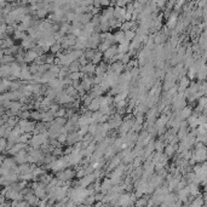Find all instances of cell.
<instances>
[{
    "label": "cell",
    "instance_id": "obj_14",
    "mask_svg": "<svg viewBox=\"0 0 207 207\" xmlns=\"http://www.w3.org/2000/svg\"><path fill=\"white\" fill-rule=\"evenodd\" d=\"M129 50H130V43H127V41H124L118 45V53H120V55L127 53Z\"/></svg>",
    "mask_w": 207,
    "mask_h": 207
},
{
    "label": "cell",
    "instance_id": "obj_33",
    "mask_svg": "<svg viewBox=\"0 0 207 207\" xmlns=\"http://www.w3.org/2000/svg\"><path fill=\"white\" fill-rule=\"evenodd\" d=\"M24 37H26V33L24 32H21V30H16L15 29V32H14V39H22L23 40Z\"/></svg>",
    "mask_w": 207,
    "mask_h": 207
},
{
    "label": "cell",
    "instance_id": "obj_19",
    "mask_svg": "<svg viewBox=\"0 0 207 207\" xmlns=\"http://www.w3.org/2000/svg\"><path fill=\"white\" fill-rule=\"evenodd\" d=\"M15 62V57L11 55H4L3 59L0 61V64H5V65H10L11 63Z\"/></svg>",
    "mask_w": 207,
    "mask_h": 207
},
{
    "label": "cell",
    "instance_id": "obj_20",
    "mask_svg": "<svg viewBox=\"0 0 207 207\" xmlns=\"http://www.w3.org/2000/svg\"><path fill=\"white\" fill-rule=\"evenodd\" d=\"M135 22H131V21H125L121 23L120 26V30L121 32H127V30H131L132 29V26H133Z\"/></svg>",
    "mask_w": 207,
    "mask_h": 207
},
{
    "label": "cell",
    "instance_id": "obj_32",
    "mask_svg": "<svg viewBox=\"0 0 207 207\" xmlns=\"http://www.w3.org/2000/svg\"><path fill=\"white\" fill-rule=\"evenodd\" d=\"M206 102H207V98L205 96H202L201 98L197 99V106L201 107V108H203V109H206Z\"/></svg>",
    "mask_w": 207,
    "mask_h": 207
},
{
    "label": "cell",
    "instance_id": "obj_31",
    "mask_svg": "<svg viewBox=\"0 0 207 207\" xmlns=\"http://www.w3.org/2000/svg\"><path fill=\"white\" fill-rule=\"evenodd\" d=\"M80 129H79V131H78V135L80 136V137H84L85 135H87L88 133V126H79Z\"/></svg>",
    "mask_w": 207,
    "mask_h": 207
},
{
    "label": "cell",
    "instance_id": "obj_25",
    "mask_svg": "<svg viewBox=\"0 0 207 207\" xmlns=\"http://www.w3.org/2000/svg\"><path fill=\"white\" fill-rule=\"evenodd\" d=\"M32 138V133H23L18 137V143H23V144H27L29 142V139Z\"/></svg>",
    "mask_w": 207,
    "mask_h": 207
},
{
    "label": "cell",
    "instance_id": "obj_15",
    "mask_svg": "<svg viewBox=\"0 0 207 207\" xmlns=\"http://www.w3.org/2000/svg\"><path fill=\"white\" fill-rule=\"evenodd\" d=\"M113 39H114V43H116L118 45H119V44H121V43H124V41H125L124 32H121V30L116 32L115 34H113Z\"/></svg>",
    "mask_w": 207,
    "mask_h": 207
},
{
    "label": "cell",
    "instance_id": "obj_12",
    "mask_svg": "<svg viewBox=\"0 0 207 207\" xmlns=\"http://www.w3.org/2000/svg\"><path fill=\"white\" fill-rule=\"evenodd\" d=\"M38 57V55H37V52H34L33 50H28L26 53H24V63L27 64V63H33L34 62V59Z\"/></svg>",
    "mask_w": 207,
    "mask_h": 207
},
{
    "label": "cell",
    "instance_id": "obj_4",
    "mask_svg": "<svg viewBox=\"0 0 207 207\" xmlns=\"http://www.w3.org/2000/svg\"><path fill=\"white\" fill-rule=\"evenodd\" d=\"M27 159H28V151L24 149V150H21L18 151L15 156H14V160L16 164H20V165H23V164H27Z\"/></svg>",
    "mask_w": 207,
    "mask_h": 207
},
{
    "label": "cell",
    "instance_id": "obj_7",
    "mask_svg": "<svg viewBox=\"0 0 207 207\" xmlns=\"http://www.w3.org/2000/svg\"><path fill=\"white\" fill-rule=\"evenodd\" d=\"M177 201H178L177 195L173 194V193H168V194L164 197L162 203H164V206H170V205H172V203H174V202H177Z\"/></svg>",
    "mask_w": 207,
    "mask_h": 207
},
{
    "label": "cell",
    "instance_id": "obj_10",
    "mask_svg": "<svg viewBox=\"0 0 207 207\" xmlns=\"http://www.w3.org/2000/svg\"><path fill=\"white\" fill-rule=\"evenodd\" d=\"M26 148H27V144H23V143H16V144H14V145H12V148L9 150V154H10V155H16L18 151L24 150Z\"/></svg>",
    "mask_w": 207,
    "mask_h": 207
},
{
    "label": "cell",
    "instance_id": "obj_18",
    "mask_svg": "<svg viewBox=\"0 0 207 207\" xmlns=\"http://www.w3.org/2000/svg\"><path fill=\"white\" fill-rule=\"evenodd\" d=\"M196 78L199 79V81H205L206 78V65H202L199 68L197 73H196Z\"/></svg>",
    "mask_w": 207,
    "mask_h": 207
},
{
    "label": "cell",
    "instance_id": "obj_6",
    "mask_svg": "<svg viewBox=\"0 0 207 207\" xmlns=\"http://www.w3.org/2000/svg\"><path fill=\"white\" fill-rule=\"evenodd\" d=\"M177 23H178V15L174 14V12H171V15L167 17V24H166V27L168 29H173V28H176Z\"/></svg>",
    "mask_w": 207,
    "mask_h": 207
},
{
    "label": "cell",
    "instance_id": "obj_3",
    "mask_svg": "<svg viewBox=\"0 0 207 207\" xmlns=\"http://www.w3.org/2000/svg\"><path fill=\"white\" fill-rule=\"evenodd\" d=\"M118 53V45H112L104 53H103V62H106V63H108V61L112 58V57H114L115 55Z\"/></svg>",
    "mask_w": 207,
    "mask_h": 207
},
{
    "label": "cell",
    "instance_id": "obj_41",
    "mask_svg": "<svg viewBox=\"0 0 207 207\" xmlns=\"http://www.w3.org/2000/svg\"><path fill=\"white\" fill-rule=\"evenodd\" d=\"M52 207H67V205H65V202H57Z\"/></svg>",
    "mask_w": 207,
    "mask_h": 207
},
{
    "label": "cell",
    "instance_id": "obj_40",
    "mask_svg": "<svg viewBox=\"0 0 207 207\" xmlns=\"http://www.w3.org/2000/svg\"><path fill=\"white\" fill-rule=\"evenodd\" d=\"M100 6H109L110 5V2H107V0H100Z\"/></svg>",
    "mask_w": 207,
    "mask_h": 207
},
{
    "label": "cell",
    "instance_id": "obj_5",
    "mask_svg": "<svg viewBox=\"0 0 207 207\" xmlns=\"http://www.w3.org/2000/svg\"><path fill=\"white\" fill-rule=\"evenodd\" d=\"M189 84H190V80H189L186 76L179 78V84H178V86H177L178 93H183V92L189 87Z\"/></svg>",
    "mask_w": 207,
    "mask_h": 207
},
{
    "label": "cell",
    "instance_id": "obj_42",
    "mask_svg": "<svg viewBox=\"0 0 207 207\" xmlns=\"http://www.w3.org/2000/svg\"><path fill=\"white\" fill-rule=\"evenodd\" d=\"M3 57H4V51H3L2 49H0V61L3 59Z\"/></svg>",
    "mask_w": 207,
    "mask_h": 207
},
{
    "label": "cell",
    "instance_id": "obj_39",
    "mask_svg": "<svg viewBox=\"0 0 207 207\" xmlns=\"http://www.w3.org/2000/svg\"><path fill=\"white\" fill-rule=\"evenodd\" d=\"M63 154V150H62V148H55V149H52V155L56 158L57 155H62Z\"/></svg>",
    "mask_w": 207,
    "mask_h": 207
},
{
    "label": "cell",
    "instance_id": "obj_24",
    "mask_svg": "<svg viewBox=\"0 0 207 207\" xmlns=\"http://www.w3.org/2000/svg\"><path fill=\"white\" fill-rule=\"evenodd\" d=\"M164 144H165V143H164V139H160V141L154 142V150H156L158 153H162V150H164V148H165Z\"/></svg>",
    "mask_w": 207,
    "mask_h": 207
},
{
    "label": "cell",
    "instance_id": "obj_23",
    "mask_svg": "<svg viewBox=\"0 0 207 207\" xmlns=\"http://www.w3.org/2000/svg\"><path fill=\"white\" fill-rule=\"evenodd\" d=\"M61 50H62V46H61V44H53L51 47H50V53L51 55H58V53H61Z\"/></svg>",
    "mask_w": 207,
    "mask_h": 207
},
{
    "label": "cell",
    "instance_id": "obj_13",
    "mask_svg": "<svg viewBox=\"0 0 207 207\" xmlns=\"http://www.w3.org/2000/svg\"><path fill=\"white\" fill-rule=\"evenodd\" d=\"M10 73H11V76L12 78H16V76H20V73H21V65L16 62L11 63L10 64Z\"/></svg>",
    "mask_w": 207,
    "mask_h": 207
},
{
    "label": "cell",
    "instance_id": "obj_37",
    "mask_svg": "<svg viewBox=\"0 0 207 207\" xmlns=\"http://www.w3.org/2000/svg\"><path fill=\"white\" fill-rule=\"evenodd\" d=\"M130 59H131V56H130L129 53H125V55L123 56V58H121V61H120V62H121L124 65H126V64L130 62Z\"/></svg>",
    "mask_w": 207,
    "mask_h": 207
},
{
    "label": "cell",
    "instance_id": "obj_36",
    "mask_svg": "<svg viewBox=\"0 0 207 207\" xmlns=\"http://www.w3.org/2000/svg\"><path fill=\"white\" fill-rule=\"evenodd\" d=\"M96 131H97V124H93V123H92L91 125H88V135L94 136Z\"/></svg>",
    "mask_w": 207,
    "mask_h": 207
},
{
    "label": "cell",
    "instance_id": "obj_22",
    "mask_svg": "<svg viewBox=\"0 0 207 207\" xmlns=\"http://www.w3.org/2000/svg\"><path fill=\"white\" fill-rule=\"evenodd\" d=\"M124 37H125V41L127 43H131L135 38H136V32L133 30H127V32H124Z\"/></svg>",
    "mask_w": 207,
    "mask_h": 207
},
{
    "label": "cell",
    "instance_id": "obj_30",
    "mask_svg": "<svg viewBox=\"0 0 207 207\" xmlns=\"http://www.w3.org/2000/svg\"><path fill=\"white\" fill-rule=\"evenodd\" d=\"M53 123L58 126H64L67 124V119L65 118H55L53 119Z\"/></svg>",
    "mask_w": 207,
    "mask_h": 207
},
{
    "label": "cell",
    "instance_id": "obj_44",
    "mask_svg": "<svg viewBox=\"0 0 207 207\" xmlns=\"http://www.w3.org/2000/svg\"><path fill=\"white\" fill-rule=\"evenodd\" d=\"M189 207H190V206H189Z\"/></svg>",
    "mask_w": 207,
    "mask_h": 207
},
{
    "label": "cell",
    "instance_id": "obj_2",
    "mask_svg": "<svg viewBox=\"0 0 207 207\" xmlns=\"http://www.w3.org/2000/svg\"><path fill=\"white\" fill-rule=\"evenodd\" d=\"M80 141H82V137H80L79 135H78V132H70V133H68L67 135V141H65V143L69 145V147H73L74 144H76V143H79Z\"/></svg>",
    "mask_w": 207,
    "mask_h": 207
},
{
    "label": "cell",
    "instance_id": "obj_28",
    "mask_svg": "<svg viewBox=\"0 0 207 207\" xmlns=\"http://www.w3.org/2000/svg\"><path fill=\"white\" fill-rule=\"evenodd\" d=\"M84 76V74L81 73V72H76V73H69V75H68V78L72 80V81H74V80H79L80 78H82Z\"/></svg>",
    "mask_w": 207,
    "mask_h": 207
},
{
    "label": "cell",
    "instance_id": "obj_1",
    "mask_svg": "<svg viewBox=\"0 0 207 207\" xmlns=\"http://www.w3.org/2000/svg\"><path fill=\"white\" fill-rule=\"evenodd\" d=\"M75 174H76V171H75V170L65 168V170H63V171H61V172H57L56 178H57L58 180H61V182L65 183V182L72 180V179L75 177Z\"/></svg>",
    "mask_w": 207,
    "mask_h": 207
},
{
    "label": "cell",
    "instance_id": "obj_9",
    "mask_svg": "<svg viewBox=\"0 0 207 207\" xmlns=\"http://www.w3.org/2000/svg\"><path fill=\"white\" fill-rule=\"evenodd\" d=\"M193 113H194V110H193V108H191L190 106H186V107H184L182 110H179V115H180L182 120H186Z\"/></svg>",
    "mask_w": 207,
    "mask_h": 207
},
{
    "label": "cell",
    "instance_id": "obj_11",
    "mask_svg": "<svg viewBox=\"0 0 207 207\" xmlns=\"http://www.w3.org/2000/svg\"><path fill=\"white\" fill-rule=\"evenodd\" d=\"M164 151H165V154H164V155H165L167 159H170V158H172V156L174 155V153L177 151V145H171V144L165 145Z\"/></svg>",
    "mask_w": 207,
    "mask_h": 207
},
{
    "label": "cell",
    "instance_id": "obj_38",
    "mask_svg": "<svg viewBox=\"0 0 207 207\" xmlns=\"http://www.w3.org/2000/svg\"><path fill=\"white\" fill-rule=\"evenodd\" d=\"M78 62H79L80 67H84V65H86V64H87V63H88L90 61H87V59H86V58H85L84 56H81V57H80V58L78 59Z\"/></svg>",
    "mask_w": 207,
    "mask_h": 207
},
{
    "label": "cell",
    "instance_id": "obj_27",
    "mask_svg": "<svg viewBox=\"0 0 207 207\" xmlns=\"http://www.w3.org/2000/svg\"><path fill=\"white\" fill-rule=\"evenodd\" d=\"M148 203V197L144 196V197H139L138 200H136V207H144L147 206Z\"/></svg>",
    "mask_w": 207,
    "mask_h": 207
},
{
    "label": "cell",
    "instance_id": "obj_16",
    "mask_svg": "<svg viewBox=\"0 0 207 207\" xmlns=\"http://www.w3.org/2000/svg\"><path fill=\"white\" fill-rule=\"evenodd\" d=\"M102 59H103V53H100L99 51H97V52L94 53V56L91 58V63L94 64V65H98V64L102 62Z\"/></svg>",
    "mask_w": 207,
    "mask_h": 207
},
{
    "label": "cell",
    "instance_id": "obj_29",
    "mask_svg": "<svg viewBox=\"0 0 207 207\" xmlns=\"http://www.w3.org/2000/svg\"><path fill=\"white\" fill-rule=\"evenodd\" d=\"M30 118H32L34 121H41V113H40L39 110L30 112Z\"/></svg>",
    "mask_w": 207,
    "mask_h": 207
},
{
    "label": "cell",
    "instance_id": "obj_17",
    "mask_svg": "<svg viewBox=\"0 0 207 207\" xmlns=\"http://www.w3.org/2000/svg\"><path fill=\"white\" fill-rule=\"evenodd\" d=\"M69 75V70H68V67H61L59 68V72L57 74V79L59 80H63L64 78H67Z\"/></svg>",
    "mask_w": 207,
    "mask_h": 207
},
{
    "label": "cell",
    "instance_id": "obj_8",
    "mask_svg": "<svg viewBox=\"0 0 207 207\" xmlns=\"http://www.w3.org/2000/svg\"><path fill=\"white\" fill-rule=\"evenodd\" d=\"M205 206V196L202 195H197L196 197H194V200L190 203V207H203Z\"/></svg>",
    "mask_w": 207,
    "mask_h": 207
},
{
    "label": "cell",
    "instance_id": "obj_35",
    "mask_svg": "<svg viewBox=\"0 0 207 207\" xmlns=\"http://www.w3.org/2000/svg\"><path fill=\"white\" fill-rule=\"evenodd\" d=\"M20 119H23V120H27L29 116H30V112H28V110H21L20 112Z\"/></svg>",
    "mask_w": 207,
    "mask_h": 207
},
{
    "label": "cell",
    "instance_id": "obj_43",
    "mask_svg": "<svg viewBox=\"0 0 207 207\" xmlns=\"http://www.w3.org/2000/svg\"><path fill=\"white\" fill-rule=\"evenodd\" d=\"M4 124H5V121H4L3 119H0V127H2V126H4Z\"/></svg>",
    "mask_w": 207,
    "mask_h": 207
},
{
    "label": "cell",
    "instance_id": "obj_34",
    "mask_svg": "<svg viewBox=\"0 0 207 207\" xmlns=\"http://www.w3.org/2000/svg\"><path fill=\"white\" fill-rule=\"evenodd\" d=\"M67 135H68V133H59V135L57 136L56 141H57L59 144H62V143H65V141H67Z\"/></svg>",
    "mask_w": 207,
    "mask_h": 207
},
{
    "label": "cell",
    "instance_id": "obj_26",
    "mask_svg": "<svg viewBox=\"0 0 207 207\" xmlns=\"http://www.w3.org/2000/svg\"><path fill=\"white\" fill-rule=\"evenodd\" d=\"M97 52V50H92V49H85V51H84V57L88 61V59H91L93 56H94V53Z\"/></svg>",
    "mask_w": 207,
    "mask_h": 207
},
{
    "label": "cell",
    "instance_id": "obj_21",
    "mask_svg": "<svg viewBox=\"0 0 207 207\" xmlns=\"http://www.w3.org/2000/svg\"><path fill=\"white\" fill-rule=\"evenodd\" d=\"M68 70H69V73H76V72H80V64H79V62H78V61L72 62V63L69 64V67H68Z\"/></svg>",
    "mask_w": 207,
    "mask_h": 207
}]
</instances>
